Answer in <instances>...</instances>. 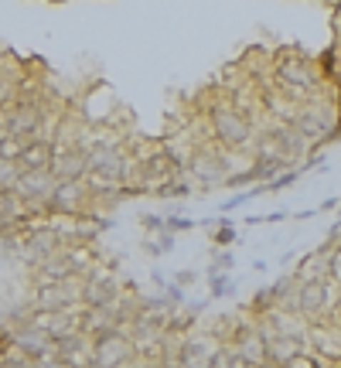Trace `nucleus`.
<instances>
[{"label": "nucleus", "instance_id": "39448f33", "mask_svg": "<svg viewBox=\"0 0 341 368\" xmlns=\"http://www.w3.org/2000/svg\"><path fill=\"white\" fill-rule=\"evenodd\" d=\"M21 170L28 168H48L51 164V143L48 140H31L28 147H24V153H21Z\"/></svg>", "mask_w": 341, "mask_h": 368}, {"label": "nucleus", "instance_id": "7ed1b4c3", "mask_svg": "<svg viewBox=\"0 0 341 368\" xmlns=\"http://www.w3.org/2000/svg\"><path fill=\"white\" fill-rule=\"evenodd\" d=\"M215 133L218 140H225V143H233V147H243L249 137V123L233 113V109H218L215 113Z\"/></svg>", "mask_w": 341, "mask_h": 368}, {"label": "nucleus", "instance_id": "f03ea898", "mask_svg": "<svg viewBox=\"0 0 341 368\" xmlns=\"http://www.w3.org/2000/svg\"><path fill=\"white\" fill-rule=\"evenodd\" d=\"M86 198H89V191L82 188V181H55L51 195H48V208L51 215H78Z\"/></svg>", "mask_w": 341, "mask_h": 368}, {"label": "nucleus", "instance_id": "20e7f679", "mask_svg": "<svg viewBox=\"0 0 341 368\" xmlns=\"http://www.w3.org/2000/svg\"><path fill=\"white\" fill-rule=\"evenodd\" d=\"M126 352H130V348H126V341L120 334H103L99 337V344H96V358H99V365L103 368L116 365Z\"/></svg>", "mask_w": 341, "mask_h": 368}, {"label": "nucleus", "instance_id": "0eeeda50", "mask_svg": "<svg viewBox=\"0 0 341 368\" xmlns=\"http://www.w3.org/2000/svg\"><path fill=\"white\" fill-rule=\"evenodd\" d=\"M195 174H198L202 181H208V184H215V181L225 178V174L218 170V160H212V157H195Z\"/></svg>", "mask_w": 341, "mask_h": 368}, {"label": "nucleus", "instance_id": "6e6552de", "mask_svg": "<svg viewBox=\"0 0 341 368\" xmlns=\"http://www.w3.org/2000/svg\"><path fill=\"white\" fill-rule=\"evenodd\" d=\"M300 307H304V310H321V307H325V287H321V283H307V287H304V293H300Z\"/></svg>", "mask_w": 341, "mask_h": 368}, {"label": "nucleus", "instance_id": "1a4fd4ad", "mask_svg": "<svg viewBox=\"0 0 341 368\" xmlns=\"http://www.w3.org/2000/svg\"><path fill=\"white\" fill-rule=\"evenodd\" d=\"M45 4H65V0H45Z\"/></svg>", "mask_w": 341, "mask_h": 368}, {"label": "nucleus", "instance_id": "423d86ee", "mask_svg": "<svg viewBox=\"0 0 341 368\" xmlns=\"http://www.w3.org/2000/svg\"><path fill=\"white\" fill-rule=\"evenodd\" d=\"M31 140L34 137H21V133H0V160L17 164V160H21V153H24V147H28Z\"/></svg>", "mask_w": 341, "mask_h": 368}, {"label": "nucleus", "instance_id": "f257e3e1", "mask_svg": "<svg viewBox=\"0 0 341 368\" xmlns=\"http://www.w3.org/2000/svg\"><path fill=\"white\" fill-rule=\"evenodd\" d=\"M48 170L55 174V181H82L89 174V157L82 147H68V150H51V164Z\"/></svg>", "mask_w": 341, "mask_h": 368}]
</instances>
